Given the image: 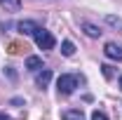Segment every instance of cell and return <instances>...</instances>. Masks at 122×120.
Segmentation results:
<instances>
[{
    "label": "cell",
    "mask_w": 122,
    "mask_h": 120,
    "mask_svg": "<svg viewBox=\"0 0 122 120\" xmlns=\"http://www.w3.org/2000/svg\"><path fill=\"white\" fill-rule=\"evenodd\" d=\"M77 75H59V80H56V90H59V94H73L77 87Z\"/></svg>",
    "instance_id": "6da1fadb"
},
{
    "label": "cell",
    "mask_w": 122,
    "mask_h": 120,
    "mask_svg": "<svg viewBox=\"0 0 122 120\" xmlns=\"http://www.w3.org/2000/svg\"><path fill=\"white\" fill-rule=\"evenodd\" d=\"M33 38H35V45L40 47V49H45V52H47V49H54V45H56L54 35H52L49 31H45V28H40Z\"/></svg>",
    "instance_id": "7a4b0ae2"
},
{
    "label": "cell",
    "mask_w": 122,
    "mask_h": 120,
    "mask_svg": "<svg viewBox=\"0 0 122 120\" xmlns=\"http://www.w3.org/2000/svg\"><path fill=\"white\" fill-rule=\"evenodd\" d=\"M16 28H19V33H21V35H35V33L40 31V26H38L35 21L26 19V21H19V24H16Z\"/></svg>",
    "instance_id": "3957f363"
},
{
    "label": "cell",
    "mask_w": 122,
    "mask_h": 120,
    "mask_svg": "<svg viewBox=\"0 0 122 120\" xmlns=\"http://www.w3.org/2000/svg\"><path fill=\"white\" fill-rule=\"evenodd\" d=\"M103 52H106L108 59H120V61H122V47H120V45H115V43H108V45L103 47Z\"/></svg>",
    "instance_id": "277c9868"
},
{
    "label": "cell",
    "mask_w": 122,
    "mask_h": 120,
    "mask_svg": "<svg viewBox=\"0 0 122 120\" xmlns=\"http://www.w3.org/2000/svg\"><path fill=\"white\" fill-rule=\"evenodd\" d=\"M49 80H52V71H49V68L38 71V75H35V85H38V87H47Z\"/></svg>",
    "instance_id": "5b68a950"
},
{
    "label": "cell",
    "mask_w": 122,
    "mask_h": 120,
    "mask_svg": "<svg viewBox=\"0 0 122 120\" xmlns=\"http://www.w3.org/2000/svg\"><path fill=\"white\" fill-rule=\"evenodd\" d=\"M80 28L85 31L89 38H99L101 35V31H99V26H94V24H89V21H80Z\"/></svg>",
    "instance_id": "8992f818"
},
{
    "label": "cell",
    "mask_w": 122,
    "mask_h": 120,
    "mask_svg": "<svg viewBox=\"0 0 122 120\" xmlns=\"http://www.w3.org/2000/svg\"><path fill=\"white\" fill-rule=\"evenodd\" d=\"M61 118L63 120H85V113H82L80 108H68V111L61 113Z\"/></svg>",
    "instance_id": "52a82bcc"
},
{
    "label": "cell",
    "mask_w": 122,
    "mask_h": 120,
    "mask_svg": "<svg viewBox=\"0 0 122 120\" xmlns=\"http://www.w3.org/2000/svg\"><path fill=\"white\" fill-rule=\"evenodd\" d=\"M26 68H28V71H40V68H42V59H40V57H28V59H26Z\"/></svg>",
    "instance_id": "ba28073f"
},
{
    "label": "cell",
    "mask_w": 122,
    "mask_h": 120,
    "mask_svg": "<svg viewBox=\"0 0 122 120\" xmlns=\"http://www.w3.org/2000/svg\"><path fill=\"white\" fill-rule=\"evenodd\" d=\"M0 5L7 10V12H16L21 7V0H0Z\"/></svg>",
    "instance_id": "9c48e42d"
},
{
    "label": "cell",
    "mask_w": 122,
    "mask_h": 120,
    "mask_svg": "<svg viewBox=\"0 0 122 120\" xmlns=\"http://www.w3.org/2000/svg\"><path fill=\"white\" fill-rule=\"evenodd\" d=\"M61 54H63V57H73V54H75V45H73L71 40H66V43L61 45Z\"/></svg>",
    "instance_id": "30bf717a"
},
{
    "label": "cell",
    "mask_w": 122,
    "mask_h": 120,
    "mask_svg": "<svg viewBox=\"0 0 122 120\" xmlns=\"http://www.w3.org/2000/svg\"><path fill=\"white\" fill-rule=\"evenodd\" d=\"M106 21L113 26V28H120V33H122V19L120 16H113V14H106Z\"/></svg>",
    "instance_id": "8fae6325"
},
{
    "label": "cell",
    "mask_w": 122,
    "mask_h": 120,
    "mask_svg": "<svg viewBox=\"0 0 122 120\" xmlns=\"http://www.w3.org/2000/svg\"><path fill=\"white\" fill-rule=\"evenodd\" d=\"M92 120H108V118H106L103 111H94V113H92Z\"/></svg>",
    "instance_id": "7c38bea8"
},
{
    "label": "cell",
    "mask_w": 122,
    "mask_h": 120,
    "mask_svg": "<svg viewBox=\"0 0 122 120\" xmlns=\"http://www.w3.org/2000/svg\"><path fill=\"white\" fill-rule=\"evenodd\" d=\"M101 68H103V75H106V78H113V68H110V66H101Z\"/></svg>",
    "instance_id": "4fadbf2b"
},
{
    "label": "cell",
    "mask_w": 122,
    "mask_h": 120,
    "mask_svg": "<svg viewBox=\"0 0 122 120\" xmlns=\"http://www.w3.org/2000/svg\"><path fill=\"white\" fill-rule=\"evenodd\" d=\"M19 49H21V45H19V43H12V45H10V52H12V54H16Z\"/></svg>",
    "instance_id": "5bb4252c"
},
{
    "label": "cell",
    "mask_w": 122,
    "mask_h": 120,
    "mask_svg": "<svg viewBox=\"0 0 122 120\" xmlns=\"http://www.w3.org/2000/svg\"><path fill=\"white\" fill-rule=\"evenodd\" d=\"M0 120H12L10 115H5V113H0Z\"/></svg>",
    "instance_id": "9a60e30c"
},
{
    "label": "cell",
    "mask_w": 122,
    "mask_h": 120,
    "mask_svg": "<svg viewBox=\"0 0 122 120\" xmlns=\"http://www.w3.org/2000/svg\"><path fill=\"white\" fill-rule=\"evenodd\" d=\"M120 90H122V78H120Z\"/></svg>",
    "instance_id": "2e32d148"
}]
</instances>
